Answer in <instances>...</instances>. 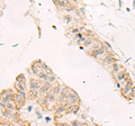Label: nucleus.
<instances>
[{
	"label": "nucleus",
	"instance_id": "4",
	"mask_svg": "<svg viewBox=\"0 0 135 126\" xmlns=\"http://www.w3.org/2000/svg\"><path fill=\"white\" fill-rule=\"evenodd\" d=\"M116 75V79L118 82H122L124 81L125 79H126V72H124V71H119L117 74H115Z\"/></svg>",
	"mask_w": 135,
	"mask_h": 126
},
{
	"label": "nucleus",
	"instance_id": "14",
	"mask_svg": "<svg viewBox=\"0 0 135 126\" xmlns=\"http://www.w3.org/2000/svg\"><path fill=\"white\" fill-rule=\"evenodd\" d=\"M71 125L72 126H81V123L77 122V120H73V122L71 123Z\"/></svg>",
	"mask_w": 135,
	"mask_h": 126
},
{
	"label": "nucleus",
	"instance_id": "2",
	"mask_svg": "<svg viewBox=\"0 0 135 126\" xmlns=\"http://www.w3.org/2000/svg\"><path fill=\"white\" fill-rule=\"evenodd\" d=\"M32 71H33L36 75H40V74L43 72V71H42V62H40V61L34 62L33 64H32Z\"/></svg>",
	"mask_w": 135,
	"mask_h": 126
},
{
	"label": "nucleus",
	"instance_id": "10",
	"mask_svg": "<svg viewBox=\"0 0 135 126\" xmlns=\"http://www.w3.org/2000/svg\"><path fill=\"white\" fill-rule=\"evenodd\" d=\"M56 113H58V114H63V113H65V108L62 107V106H60V107L56 109Z\"/></svg>",
	"mask_w": 135,
	"mask_h": 126
},
{
	"label": "nucleus",
	"instance_id": "11",
	"mask_svg": "<svg viewBox=\"0 0 135 126\" xmlns=\"http://www.w3.org/2000/svg\"><path fill=\"white\" fill-rule=\"evenodd\" d=\"M7 109L8 110H15V106H14V104H12L11 101L7 104Z\"/></svg>",
	"mask_w": 135,
	"mask_h": 126
},
{
	"label": "nucleus",
	"instance_id": "3",
	"mask_svg": "<svg viewBox=\"0 0 135 126\" xmlns=\"http://www.w3.org/2000/svg\"><path fill=\"white\" fill-rule=\"evenodd\" d=\"M42 87L41 86V82L35 80V79H32L30 80V90H40V88Z\"/></svg>",
	"mask_w": 135,
	"mask_h": 126
},
{
	"label": "nucleus",
	"instance_id": "15",
	"mask_svg": "<svg viewBox=\"0 0 135 126\" xmlns=\"http://www.w3.org/2000/svg\"><path fill=\"white\" fill-rule=\"evenodd\" d=\"M65 20L68 23H70L71 20H72V17H71V16H65Z\"/></svg>",
	"mask_w": 135,
	"mask_h": 126
},
{
	"label": "nucleus",
	"instance_id": "12",
	"mask_svg": "<svg viewBox=\"0 0 135 126\" xmlns=\"http://www.w3.org/2000/svg\"><path fill=\"white\" fill-rule=\"evenodd\" d=\"M24 80H25L24 75H23V74H20V75H18V77H17V79H16V82H24Z\"/></svg>",
	"mask_w": 135,
	"mask_h": 126
},
{
	"label": "nucleus",
	"instance_id": "6",
	"mask_svg": "<svg viewBox=\"0 0 135 126\" xmlns=\"http://www.w3.org/2000/svg\"><path fill=\"white\" fill-rule=\"evenodd\" d=\"M16 88L18 91H24L25 92V85H24V82H16Z\"/></svg>",
	"mask_w": 135,
	"mask_h": 126
},
{
	"label": "nucleus",
	"instance_id": "5",
	"mask_svg": "<svg viewBox=\"0 0 135 126\" xmlns=\"http://www.w3.org/2000/svg\"><path fill=\"white\" fill-rule=\"evenodd\" d=\"M55 75L53 73H46V78H45V81L48 82V83H52V82L55 81Z\"/></svg>",
	"mask_w": 135,
	"mask_h": 126
},
{
	"label": "nucleus",
	"instance_id": "7",
	"mask_svg": "<svg viewBox=\"0 0 135 126\" xmlns=\"http://www.w3.org/2000/svg\"><path fill=\"white\" fill-rule=\"evenodd\" d=\"M119 71H122V68L119 67V64L118 63H113V72L115 74H117Z\"/></svg>",
	"mask_w": 135,
	"mask_h": 126
},
{
	"label": "nucleus",
	"instance_id": "9",
	"mask_svg": "<svg viewBox=\"0 0 135 126\" xmlns=\"http://www.w3.org/2000/svg\"><path fill=\"white\" fill-rule=\"evenodd\" d=\"M42 69L44 70V72H45V73H52L51 69H50V68H48L45 63H42Z\"/></svg>",
	"mask_w": 135,
	"mask_h": 126
},
{
	"label": "nucleus",
	"instance_id": "16",
	"mask_svg": "<svg viewBox=\"0 0 135 126\" xmlns=\"http://www.w3.org/2000/svg\"><path fill=\"white\" fill-rule=\"evenodd\" d=\"M81 126H87V125L86 124H81Z\"/></svg>",
	"mask_w": 135,
	"mask_h": 126
},
{
	"label": "nucleus",
	"instance_id": "1",
	"mask_svg": "<svg viewBox=\"0 0 135 126\" xmlns=\"http://www.w3.org/2000/svg\"><path fill=\"white\" fill-rule=\"evenodd\" d=\"M79 103V97L78 95L74 91H70V95H69V98H68V101H66V106H76V105Z\"/></svg>",
	"mask_w": 135,
	"mask_h": 126
},
{
	"label": "nucleus",
	"instance_id": "13",
	"mask_svg": "<svg viewBox=\"0 0 135 126\" xmlns=\"http://www.w3.org/2000/svg\"><path fill=\"white\" fill-rule=\"evenodd\" d=\"M1 115H2V117H10V115H9V111L7 110V109H6V110L5 111H1Z\"/></svg>",
	"mask_w": 135,
	"mask_h": 126
},
{
	"label": "nucleus",
	"instance_id": "8",
	"mask_svg": "<svg viewBox=\"0 0 135 126\" xmlns=\"http://www.w3.org/2000/svg\"><path fill=\"white\" fill-rule=\"evenodd\" d=\"M52 91H53V93H54L55 96H58L59 93H61V88H60V86H55L54 88L52 89Z\"/></svg>",
	"mask_w": 135,
	"mask_h": 126
}]
</instances>
